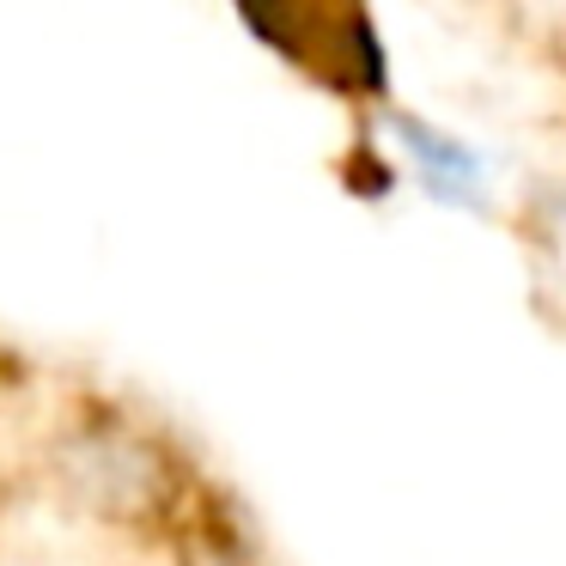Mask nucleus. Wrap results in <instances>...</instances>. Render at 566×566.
<instances>
[{"mask_svg":"<svg viewBox=\"0 0 566 566\" xmlns=\"http://www.w3.org/2000/svg\"><path fill=\"white\" fill-rule=\"evenodd\" d=\"M560 7H566V0H560Z\"/></svg>","mask_w":566,"mask_h":566,"instance_id":"1","label":"nucleus"}]
</instances>
